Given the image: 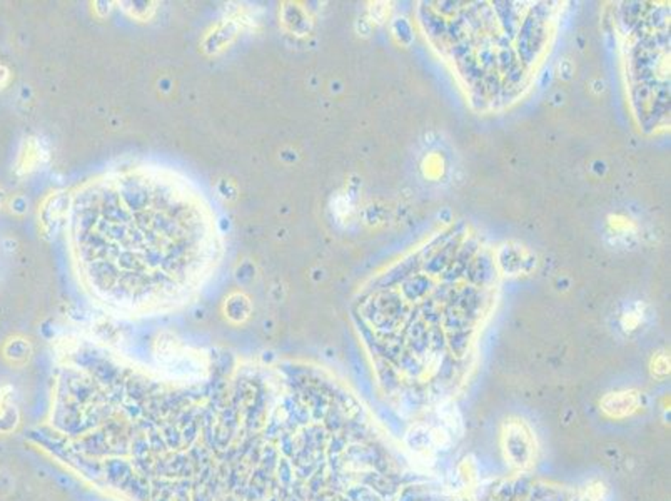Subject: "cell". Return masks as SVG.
Returning a JSON list of instances; mask_svg holds the SVG:
<instances>
[{
    "instance_id": "1",
    "label": "cell",
    "mask_w": 671,
    "mask_h": 501,
    "mask_svg": "<svg viewBox=\"0 0 671 501\" xmlns=\"http://www.w3.org/2000/svg\"><path fill=\"white\" fill-rule=\"evenodd\" d=\"M7 79H9V72L6 71V67L0 66V87L7 82Z\"/></svg>"
}]
</instances>
